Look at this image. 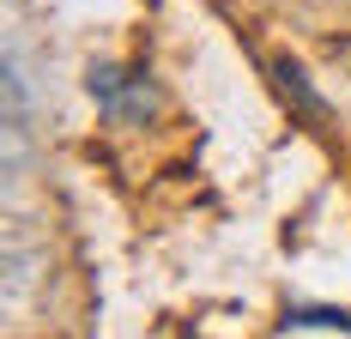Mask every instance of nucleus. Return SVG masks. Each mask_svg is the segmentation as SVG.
Masks as SVG:
<instances>
[]
</instances>
